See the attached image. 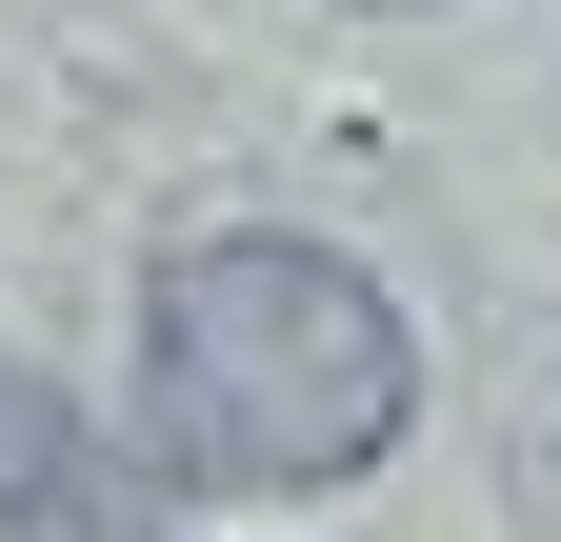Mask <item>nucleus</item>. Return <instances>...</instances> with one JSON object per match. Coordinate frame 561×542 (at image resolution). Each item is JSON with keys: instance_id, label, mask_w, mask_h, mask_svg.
Masks as SVG:
<instances>
[{"instance_id": "f03ea898", "label": "nucleus", "mask_w": 561, "mask_h": 542, "mask_svg": "<svg viewBox=\"0 0 561 542\" xmlns=\"http://www.w3.org/2000/svg\"><path fill=\"white\" fill-rule=\"evenodd\" d=\"M0 542H140V503H121L101 422H81L41 362H0Z\"/></svg>"}, {"instance_id": "f257e3e1", "label": "nucleus", "mask_w": 561, "mask_h": 542, "mask_svg": "<svg viewBox=\"0 0 561 542\" xmlns=\"http://www.w3.org/2000/svg\"><path fill=\"white\" fill-rule=\"evenodd\" d=\"M401 402H421L401 302L301 222H221L140 282V442H161V483H221V503L362 483L401 442Z\"/></svg>"}]
</instances>
